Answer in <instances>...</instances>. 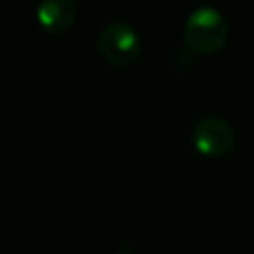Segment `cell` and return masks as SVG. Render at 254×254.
Instances as JSON below:
<instances>
[{"label":"cell","mask_w":254,"mask_h":254,"mask_svg":"<svg viewBox=\"0 0 254 254\" xmlns=\"http://www.w3.org/2000/svg\"><path fill=\"white\" fill-rule=\"evenodd\" d=\"M183 36L190 52L212 54L224 46L228 36V24L220 10L212 6H198L187 16Z\"/></svg>","instance_id":"1"},{"label":"cell","mask_w":254,"mask_h":254,"mask_svg":"<svg viewBox=\"0 0 254 254\" xmlns=\"http://www.w3.org/2000/svg\"><path fill=\"white\" fill-rule=\"evenodd\" d=\"M141 48L139 34L135 28L123 20H113L105 24L97 34V50L101 58L113 65L131 64Z\"/></svg>","instance_id":"2"},{"label":"cell","mask_w":254,"mask_h":254,"mask_svg":"<svg viewBox=\"0 0 254 254\" xmlns=\"http://www.w3.org/2000/svg\"><path fill=\"white\" fill-rule=\"evenodd\" d=\"M192 145L206 157L226 155L234 147V129L218 115H204L192 125Z\"/></svg>","instance_id":"3"},{"label":"cell","mask_w":254,"mask_h":254,"mask_svg":"<svg viewBox=\"0 0 254 254\" xmlns=\"http://www.w3.org/2000/svg\"><path fill=\"white\" fill-rule=\"evenodd\" d=\"M77 16V6L71 0H44L36 8L38 24L50 34H62L71 28Z\"/></svg>","instance_id":"4"},{"label":"cell","mask_w":254,"mask_h":254,"mask_svg":"<svg viewBox=\"0 0 254 254\" xmlns=\"http://www.w3.org/2000/svg\"><path fill=\"white\" fill-rule=\"evenodd\" d=\"M117 254H133V252H117Z\"/></svg>","instance_id":"5"}]
</instances>
